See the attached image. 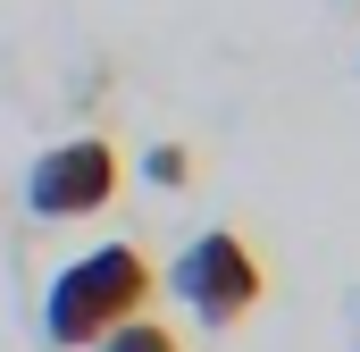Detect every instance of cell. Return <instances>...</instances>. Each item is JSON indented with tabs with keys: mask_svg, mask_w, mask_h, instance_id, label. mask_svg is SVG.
Here are the masks:
<instances>
[{
	"mask_svg": "<svg viewBox=\"0 0 360 352\" xmlns=\"http://www.w3.org/2000/svg\"><path fill=\"white\" fill-rule=\"evenodd\" d=\"M151 294H160V268L143 244H101V252H76V260L51 277V294H42V336L59 352H92L109 327H126V319H143L151 310Z\"/></svg>",
	"mask_w": 360,
	"mask_h": 352,
	"instance_id": "1",
	"label": "cell"
},
{
	"mask_svg": "<svg viewBox=\"0 0 360 352\" xmlns=\"http://www.w3.org/2000/svg\"><path fill=\"white\" fill-rule=\"evenodd\" d=\"M92 352H184V344H176V327H168V319H151V310H143V319L109 327V336H101Z\"/></svg>",
	"mask_w": 360,
	"mask_h": 352,
	"instance_id": "4",
	"label": "cell"
},
{
	"mask_svg": "<svg viewBox=\"0 0 360 352\" xmlns=\"http://www.w3.org/2000/svg\"><path fill=\"white\" fill-rule=\"evenodd\" d=\"M168 294H176L201 327H235V319L260 310L269 268H260V252H252L235 227H201L176 260H168Z\"/></svg>",
	"mask_w": 360,
	"mask_h": 352,
	"instance_id": "2",
	"label": "cell"
},
{
	"mask_svg": "<svg viewBox=\"0 0 360 352\" xmlns=\"http://www.w3.org/2000/svg\"><path fill=\"white\" fill-rule=\"evenodd\" d=\"M117 184H126L117 143H109V134H68V143L34 151V168H25V210H34V218H101V210L117 201Z\"/></svg>",
	"mask_w": 360,
	"mask_h": 352,
	"instance_id": "3",
	"label": "cell"
},
{
	"mask_svg": "<svg viewBox=\"0 0 360 352\" xmlns=\"http://www.w3.org/2000/svg\"><path fill=\"white\" fill-rule=\"evenodd\" d=\"M143 176H151L160 193H176L184 176H193V151H184V143H151V151H143Z\"/></svg>",
	"mask_w": 360,
	"mask_h": 352,
	"instance_id": "5",
	"label": "cell"
}]
</instances>
